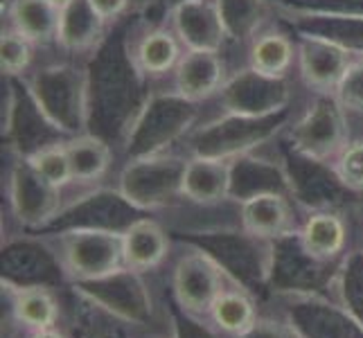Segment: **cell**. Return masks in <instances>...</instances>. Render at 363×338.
Returning a JSON list of instances; mask_svg holds the SVG:
<instances>
[{
  "label": "cell",
  "instance_id": "obj_1",
  "mask_svg": "<svg viewBox=\"0 0 363 338\" xmlns=\"http://www.w3.org/2000/svg\"><path fill=\"white\" fill-rule=\"evenodd\" d=\"M147 95V84L129 61L124 30L116 25L91 59V131L116 147Z\"/></svg>",
  "mask_w": 363,
  "mask_h": 338
},
{
  "label": "cell",
  "instance_id": "obj_2",
  "mask_svg": "<svg viewBox=\"0 0 363 338\" xmlns=\"http://www.w3.org/2000/svg\"><path fill=\"white\" fill-rule=\"evenodd\" d=\"M23 240L41 248L61 278L72 286H91L127 271L122 228L86 223L55 232L23 235Z\"/></svg>",
  "mask_w": 363,
  "mask_h": 338
},
{
  "label": "cell",
  "instance_id": "obj_3",
  "mask_svg": "<svg viewBox=\"0 0 363 338\" xmlns=\"http://www.w3.org/2000/svg\"><path fill=\"white\" fill-rule=\"evenodd\" d=\"M18 84L57 133L91 131V61L61 55L36 64Z\"/></svg>",
  "mask_w": 363,
  "mask_h": 338
},
{
  "label": "cell",
  "instance_id": "obj_4",
  "mask_svg": "<svg viewBox=\"0 0 363 338\" xmlns=\"http://www.w3.org/2000/svg\"><path fill=\"white\" fill-rule=\"evenodd\" d=\"M203 120V104L187 102L181 95L160 86L149 91L143 108L122 133L116 145V154L124 160L165 149L181 147L199 122Z\"/></svg>",
  "mask_w": 363,
  "mask_h": 338
},
{
  "label": "cell",
  "instance_id": "obj_5",
  "mask_svg": "<svg viewBox=\"0 0 363 338\" xmlns=\"http://www.w3.org/2000/svg\"><path fill=\"white\" fill-rule=\"evenodd\" d=\"M185 162L187 154L181 147L129 158L122 162L108 192L145 215L156 217L160 212L179 210L185 205L181 196Z\"/></svg>",
  "mask_w": 363,
  "mask_h": 338
},
{
  "label": "cell",
  "instance_id": "obj_6",
  "mask_svg": "<svg viewBox=\"0 0 363 338\" xmlns=\"http://www.w3.org/2000/svg\"><path fill=\"white\" fill-rule=\"evenodd\" d=\"M240 278L217 253L194 242H177L169 259V293L181 314L199 325L212 303Z\"/></svg>",
  "mask_w": 363,
  "mask_h": 338
},
{
  "label": "cell",
  "instance_id": "obj_7",
  "mask_svg": "<svg viewBox=\"0 0 363 338\" xmlns=\"http://www.w3.org/2000/svg\"><path fill=\"white\" fill-rule=\"evenodd\" d=\"M352 120L334 95H311L300 108H296L294 120L286 124L280 140L286 152L314 165L328 167L352 140Z\"/></svg>",
  "mask_w": 363,
  "mask_h": 338
},
{
  "label": "cell",
  "instance_id": "obj_8",
  "mask_svg": "<svg viewBox=\"0 0 363 338\" xmlns=\"http://www.w3.org/2000/svg\"><path fill=\"white\" fill-rule=\"evenodd\" d=\"M14 160L9 162L5 174V201L9 217L14 219L23 232H41L50 223H55L61 215H66L72 208H77L84 201L106 194V192H77V190H61L52 183H48L36 174L23 154L16 149L7 147Z\"/></svg>",
  "mask_w": 363,
  "mask_h": 338
},
{
  "label": "cell",
  "instance_id": "obj_9",
  "mask_svg": "<svg viewBox=\"0 0 363 338\" xmlns=\"http://www.w3.org/2000/svg\"><path fill=\"white\" fill-rule=\"evenodd\" d=\"M296 108L271 118H203L187 133L181 149L187 156H226L235 158L275 142L294 120Z\"/></svg>",
  "mask_w": 363,
  "mask_h": 338
},
{
  "label": "cell",
  "instance_id": "obj_10",
  "mask_svg": "<svg viewBox=\"0 0 363 338\" xmlns=\"http://www.w3.org/2000/svg\"><path fill=\"white\" fill-rule=\"evenodd\" d=\"M298 79H271L246 66H237L215 99L203 106V118H271L296 108Z\"/></svg>",
  "mask_w": 363,
  "mask_h": 338
},
{
  "label": "cell",
  "instance_id": "obj_11",
  "mask_svg": "<svg viewBox=\"0 0 363 338\" xmlns=\"http://www.w3.org/2000/svg\"><path fill=\"white\" fill-rule=\"evenodd\" d=\"M124 45L133 70L149 91L160 89L169 81L185 52L174 30L162 21H135L124 28Z\"/></svg>",
  "mask_w": 363,
  "mask_h": 338
},
{
  "label": "cell",
  "instance_id": "obj_12",
  "mask_svg": "<svg viewBox=\"0 0 363 338\" xmlns=\"http://www.w3.org/2000/svg\"><path fill=\"white\" fill-rule=\"evenodd\" d=\"M300 208L303 217L294 237L298 253L316 266H341L352 253L350 215L332 203H300Z\"/></svg>",
  "mask_w": 363,
  "mask_h": 338
},
{
  "label": "cell",
  "instance_id": "obj_13",
  "mask_svg": "<svg viewBox=\"0 0 363 338\" xmlns=\"http://www.w3.org/2000/svg\"><path fill=\"white\" fill-rule=\"evenodd\" d=\"M237 203V228L244 237L259 246L275 248V244L296 237L303 208L300 201L282 190H264L242 196Z\"/></svg>",
  "mask_w": 363,
  "mask_h": 338
},
{
  "label": "cell",
  "instance_id": "obj_14",
  "mask_svg": "<svg viewBox=\"0 0 363 338\" xmlns=\"http://www.w3.org/2000/svg\"><path fill=\"white\" fill-rule=\"evenodd\" d=\"M271 5L275 18L284 23L296 36H311V39L330 41L339 47L350 50L357 57H363V16L300 9L282 3V0H271Z\"/></svg>",
  "mask_w": 363,
  "mask_h": 338
},
{
  "label": "cell",
  "instance_id": "obj_15",
  "mask_svg": "<svg viewBox=\"0 0 363 338\" xmlns=\"http://www.w3.org/2000/svg\"><path fill=\"white\" fill-rule=\"evenodd\" d=\"M235 160L237 156H187L181 183L183 203L194 210H219L221 205H235Z\"/></svg>",
  "mask_w": 363,
  "mask_h": 338
},
{
  "label": "cell",
  "instance_id": "obj_16",
  "mask_svg": "<svg viewBox=\"0 0 363 338\" xmlns=\"http://www.w3.org/2000/svg\"><path fill=\"white\" fill-rule=\"evenodd\" d=\"M233 70L230 57L223 50H185L165 89L206 106L223 89Z\"/></svg>",
  "mask_w": 363,
  "mask_h": 338
},
{
  "label": "cell",
  "instance_id": "obj_17",
  "mask_svg": "<svg viewBox=\"0 0 363 338\" xmlns=\"http://www.w3.org/2000/svg\"><path fill=\"white\" fill-rule=\"evenodd\" d=\"M3 307L5 327L18 332H36L59 327L61 303L52 286L48 284H18L3 278Z\"/></svg>",
  "mask_w": 363,
  "mask_h": 338
},
{
  "label": "cell",
  "instance_id": "obj_18",
  "mask_svg": "<svg viewBox=\"0 0 363 338\" xmlns=\"http://www.w3.org/2000/svg\"><path fill=\"white\" fill-rule=\"evenodd\" d=\"M354 59L357 55L330 41L311 39V36H298L296 79L305 93L334 95Z\"/></svg>",
  "mask_w": 363,
  "mask_h": 338
},
{
  "label": "cell",
  "instance_id": "obj_19",
  "mask_svg": "<svg viewBox=\"0 0 363 338\" xmlns=\"http://www.w3.org/2000/svg\"><path fill=\"white\" fill-rule=\"evenodd\" d=\"M165 23L185 50H228L217 0H179L165 9Z\"/></svg>",
  "mask_w": 363,
  "mask_h": 338
},
{
  "label": "cell",
  "instance_id": "obj_20",
  "mask_svg": "<svg viewBox=\"0 0 363 338\" xmlns=\"http://www.w3.org/2000/svg\"><path fill=\"white\" fill-rule=\"evenodd\" d=\"M174 242L169 228L154 215L131 219L122 228L124 266L131 273L147 275L160 271L174 255Z\"/></svg>",
  "mask_w": 363,
  "mask_h": 338
},
{
  "label": "cell",
  "instance_id": "obj_21",
  "mask_svg": "<svg viewBox=\"0 0 363 338\" xmlns=\"http://www.w3.org/2000/svg\"><path fill=\"white\" fill-rule=\"evenodd\" d=\"M242 66L271 79H296L298 36L278 18L271 21L246 45Z\"/></svg>",
  "mask_w": 363,
  "mask_h": 338
},
{
  "label": "cell",
  "instance_id": "obj_22",
  "mask_svg": "<svg viewBox=\"0 0 363 338\" xmlns=\"http://www.w3.org/2000/svg\"><path fill=\"white\" fill-rule=\"evenodd\" d=\"M74 187L84 192H106V181L116 162V147L93 131L66 137Z\"/></svg>",
  "mask_w": 363,
  "mask_h": 338
},
{
  "label": "cell",
  "instance_id": "obj_23",
  "mask_svg": "<svg viewBox=\"0 0 363 338\" xmlns=\"http://www.w3.org/2000/svg\"><path fill=\"white\" fill-rule=\"evenodd\" d=\"M111 32L113 28L99 21L86 0H74L68 9L59 14L57 52L64 57L91 61Z\"/></svg>",
  "mask_w": 363,
  "mask_h": 338
},
{
  "label": "cell",
  "instance_id": "obj_24",
  "mask_svg": "<svg viewBox=\"0 0 363 338\" xmlns=\"http://www.w3.org/2000/svg\"><path fill=\"white\" fill-rule=\"evenodd\" d=\"M259 320V307L248 286L237 280L212 303L206 318L199 322L212 338H242Z\"/></svg>",
  "mask_w": 363,
  "mask_h": 338
},
{
  "label": "cell",
  "instance_id": "obj_25",
  "mask_svg": "<svg viewBox=\"0 0 363 338\" xmlns=\"http://www.w3.org/2000/svg\"><path fill=\"white\" fill-rule=\"evenodd\" d=\"M7 28L25 36L39 50H55L59 32V11L48 0H5Z\"/></svg>",
  "mask_w": 363,
  "mask_h": 338
},
{
  "label": "cell",
  "instance_id": "obj_26",
  "mask_svg": "<svg viewBox=\"0 0 363 338\" xmlns=\"http://www.w3.org/2000/svg\"><path fill=\"white\" fill-rule=\"evenodd\" d=\"M217 3L228 34V47L242 52H246V45L262 28L275 21L271 0H217Z\"/></svg>",
  "mask_w": 363,
  "mask_h": 338
},
{
  "label": "cell",
  "instance_id": "obj_27",
  "mask_svg": "<svg viewBox=\"0 0 363 338\" xmlns=\"http://www.w3.org/2000/svg\"><path fill=\"white\" fill-rule=\"evenodd\" d=\"M25 160H28V165L39 174L41 179L52 183L55 187H61V190H77L72 179L70 158L66 152V137L25 154ZM77 192H84V190H77ZM93 194H99V192H93Z\"/></svg>",
  "mask_w": 363,
  "mask_h": 338
},
{
  "label": "cell",
  "instance_id": "obj_28",
  "mask_svg": "<svg viewBox=\"0 0 363 338\" xmlns=\"http://www.w3.org/2000/svg\"><path fill=\"white\" fill-rule=\"evenodd\" d=\"M36 52L39 47L32 45L25 36L3 25L0 34V68H3V79H23L36 66Z\"/></svg>",
  "mask_w": 363,
  "mask_h": 338
},
{
  "label": "cell",
  "instance_id": "obj_29",
  "mask_svg": "<svg viewBox=\"0 0 363 338\" xmlns=\"http://www.w3.org/2000/svg\"><path fill=\"white\" fill-rule=\"evenodd\" d=\"M332 181L343 192L363 196V133H354L343 152L328 165Z\"/></svg>",
  "mask_w": 363,
  "mask_h": 338
},
{
  "label": "cell",
  "instance_id": "obj_30",
  "mask_svg": "<svg viewBox=\"0 0 363 338\" xmlns=\"http://www.w3.org/2000/svg\"><path fill=\"white\" fill-rule=\"evenodd\" d=\"M334 97L339 99V104L345 108L350 120L363 122V57H357L352 64H350Z\"/></svg>",
  "mask_w": 363,
  "mask_h": 338
},
{
  "label": "cell",
  "instance_id": "obj_31",
  "mask_svg": "<svg viewBox=\"0 0 363 338\" xmlns=\"http://www.w3.org/2000/svg\"><path fill=\"white\" fill-rule=\"evenodd\" d=\"M242 338H311L300 325L291 318H264L259 316L255 327L246 332Z\"/></svg>",
  "mask_w": 363,
  "mask_h": 338
},
{
  "label": "cell",
  "instance_id": "obj_32",
  "mask_svg": "<svg viewBox=\"0 0 363 338\" xmlns=\"http://www.w3.org/2000/svg\"><path fill=\"white\" fill-rule=\"evenodd\" d=\"M97 18L106 23L108 28H116L118 23L127 21L129 11L135 7V0H86Z\"/></svg>",
  "mask_w": 363,
  "mask_h": 338
},
{
  "label": "cell",
  "instance_id": "obj_33",
  "mask_svg": "<svg viewBox=\"0 0 363 338\" xmlns=\"http://www.w3.org/2000/svg\"><path fill=\"white\" fill-rule=\"evenodd\" d=\"M16 338H68V334L61 327H48V329H36V332H18Z\"/></svg>",
  "mask_w": 363,
  "mask_h": 338
},
{
  "label": "cell",
  "instance_id": "obj_34",
  "mask_svg": "<svg viewBox=\"0 0 363 338\" xmlns=\"http://www.w3.org/2000/svg\"><path fill=\"white\" fill-rule=\"evenodd\" d=\"M48 3L52 5V9H57L59 14H61V11H64V9H68V7H70V5L74 3V0H48Z\"/></svg>",
  "mask_w": 363,
  "mask_h": 338
},
{
  "label": "cell",
  "instance_id": "obj_35",
  "mask_svg": "<svg viewBox=\"0 0 363 338\" xmlns=\"http://www.w3.org/2000/svg\"><path fill=\"white\" fill-rule=\"evenodd\" d=\"M145 338H179L177 334H167V332H158V334H149Z\"/></svg>",
  "mask_w": 363,
  "mask_h": 338
},
{
  "label": "cell",
  "instance_id": "obj_36",
  "mask_svg": "<svg viewBox=\"0 0 363 338\" xmlns=\"http://www.w3.org/2000/svg\"><path fill=\"white\" fill-rule=\"evenodd\" d=\"M167 0H154V5H160V7H165Z\"/></svg>",
  "mask_w": 363,
  "mask_h": 338
},
{
  "label": "cell",
  "instance_id": "obj_37",
  "mask_svg": "<svg viewBox=\"0 0 363 338\" xmlns=\"http://www.w3.org/2000/svg\"><path fill=\"white\" fill-rule=\"evenodd\" d=\"M172 3H179V0H167V3H165V7H162V9H167V7H169Z\"/></svg>",
  "mask_w": 363,
  "mask_h": 338
},
{
  "label": "cell",
  "instance_id": "obj_38",
  "mask_svg": "<svg viewBox=\"0 0 363 338\" xmlns=\"http://www.w3.org/2000/svg\"><path fill=\"white\" fill-rule=\"evenodd\" d=\"M359 250H361V253H363V237H361V248H359Z\"/></svg>",
  "mask_w": 363,
  "mask_h": 338
}]
</instances>
